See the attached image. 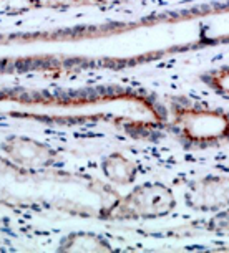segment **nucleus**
Instances as JSON below:
<instances>
[{
	"instance_id": "f257e3e1",
	"label": "nucleus",
	"mask_w": 229,
	"mask_h": 253,
	"mask_svg": "<svg viewBox=\"0 0 229 253\" xmlns=\"http://www.w3.org/2000/svg\"><path fill=\"white\" fill-rule=\"evenodd\" d=\"M168 126L188 147L206 149L229 141V111L179 98L170 104Z\"/></svg>"
},
{
	"instance_id": "f03ea898",
	"label": "nucleus",
	"mask_w": 229,
	"mask_h": 253,
	"mask_svg": "<svg viewBox=\"0 0 229 253\" xmlns=\"http://www.w3.org/2000/svg\"><path fill=\"white\" fill-rule=\"evenodd\" d=\"M186 202L191 209L201 212H221L229 207V177L208 175L194 182L186 192Z\"/></svg>"
},
{
	"instance_id": "7ed1b4c3",
	"label": "nucleus",
	"mask_w": 229,
	"mask_h": 253,
	"mask_svg": "<svg viewBox=\"0 0 229 253\" xmlns=\"http://www.w3.org/2000/svg\"><path fill=\"white\" fill-rule=\"evenodd\" d=\"M128 204H131L130 210H128L130 215L158 217L170 213L171 209L174 207L176 200L170 189H166L160 184H155L133 192Z\"/></svg>"
},
{
	"instance_id": "20e7f679",
	"label": "nucleus",
	"mask_w": 229,
	"mask_h": 253,
	"mask_svg": "<svg viewBox=\"0 0 229 253\" xmlns=\"http://www.w3.org/2000/svg\"><path fill=\"white\" fill-rule=\"evenodd\" d=\"M201 83L206 86L209 91L221 98L229 99V65L211 68L199 76Z\"/></svg>"
},
{
	"instance_id": "39448f33",
	"label": "nucleus",
	"mask_w": 229,
	"mask_h": 253,
	"mask_svg": "<svg viewBox=\"0 0 229 253\" xmlns=\"http://www.w3.org/2000/svg\"><path fill=\"white\" fill-rule=\"evenodd\" d=\"M214 220L219 223V228H221V230H229V207L221 210Z\"/></svg>"
}]
</instances>
